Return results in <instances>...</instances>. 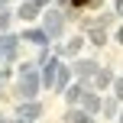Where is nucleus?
Segmentation results:
<instances>
[{
    "instance_id": "obj_1",
    "label": "nucleus",
    "mask_w": 123,
    "mask_h": 123,
    "mask_svg": "<svg viewBox=\"0 0 123 123\" xmlns=\"http://www.w3.org/2000/svg\"><path fill=\"white\" fill-rule=\"evenodd\" d=\"M39 65L36 62H23L19 65V81H16V87H13V94H16L19 100H36L39 97Z\"/></svg>"
},
{
    "instance_id": "obj_2",
    "label": "nucleus",
    "mask_w": 123,
    "mask_h": 123,
    "mask_svg": "<svg viewBox=\"0 0 123 123\" xmlns=\"http://www.w3.org/2000/svg\"><path fill=\"white\" fill-rule=\"evenodd\" d=\"M65 13L62 10H49V13H42V32L49 36V42L52 39H62V32H65Z\"/></svg>"
},
{
    "instance_id": "obj_3",
    "label": "nucleus",
    "mask_w": 123,
    "mask_h": 123,
    "mask_svg": "<svg viewBox=\"0 0 123 123\" xmlns=\"http://www.w3.org/2000/svg\"><path fill=\"white\" fill-rule=\"evenodd\" d=\"M19 52V36L13 32H0V65H10Z\"/></svg>"
},
{
    "instance_id": "obj_4",
    "label": "nucleus",
    "mask_w": 123,
    "mask_h": 123,
    "mask_svg": "<svg viewBox=\"0 0 123 123\" xmlns=\"http://www.w3.org/2000/svg\"><path fill=\"white\" fill-rule=\"evenodd\" d=\"M68 68H71V74H74V78H78L81 81V84H91V78H94V71H97V62H94V58H78V62H74V65H68Z\"/></svg>"
},
{
    "instance_id": "obj_5",
    "label": "nucleus",
    "mask_w": 123,
    "mask_h": 123,
    "mask_svg": "<svg viewBox=\"0 0 123 123\" xmlns=\"http://www.w3.org/2000/svg\"><path fill=\"white\" fill-rule=\"evenodd\" d=\"M100 104H104V97H100L97 91H94L91 84L84 87V94H81V100H78V107L87 113V117H94V113H100Z\"/></svg>"
},
{
    "instance_id": "obj_6",
    "label": "nucleus",
    "mask_w": 123,
    "mask_h": 123,
    "mask_svg": "<svg viewBox=\"0 0 123 123\" xmlns=\"http://www.w3.org/2000/svg\"><path fill=\"white\" fill-rule=\"evenodd\" d=\"M39 117H42V104H39V100H19V107H16V123H26V120L36 123Z\"/></svg>"
},
{
    "instance_id": "obj_7",
    "label": "nucleus",
    "mask_w": 123,
    "mask_h": 123,
    "mask_svg": "<svg viewBox=\"0 0 123 123\" xmlns=\"http://www.w3.org/2000/svg\"><path fill=\"white\" fill-rule=\"evenodd\" d=\"M39 13H42V6H39L36 0H23V3L16 6V13H13V16L23 19V23H32V19H39Z\"/></svg>"
},
{
    "instance_id": "obj_8",
    "label": "nucleus",
    "mask_w": 123,
    "mask_h": 123,
    "mask_svg": "<svg viewBox=\"0 0 123 123\" xmlns=\"http://www.w3.org/2000/svg\"><path fill=\"white\" fill-rule=\"evenodd\" d=\"M81 49H84V36H71V39H65V42L55 49V55L58 58H71V55H78Z\"/></svg>"
},
{
    "instance_id": "obj_9",
    "label": "nucleus",
    "mask_w": 123,
    "mask_h": 123,
    "mask_svg": "<svg viewBox=\"0 0 123 123\" xmlns=\"http://www.w3.org/2000/svg\"><path fill=\"white\" fill-rule=\"evenodd\" d=\"M19 42H32V45L42 49V45H49V36L42 32V26H39V29H23L19 32Z\"/></svg>"
},
{
    "instance_id": "obj_10",
    "label": "nucleus",
    "mask_w": 123,
    "mask_h": 123,
    "mask_svg": "<svg viewBox=\"0 0 123 123\" xmlns=\"http://www.w3.org/2000/svg\"><path fill=\"white\" fill-rule=\"evenodd\" d=\"M113 78H117V74H113L110 68H97V71H94V78H91V84L97 87V91H107V87L113 84Z\"/></svg>"
},
{
    "instance_id": "obj_11",
    "label": "nucleus",
    "mask_w": 123,
    "mask_h": 123,
    "mask_svg": "<svg viewBox=\"0 0 123 123\" xmlns=\"http://www.w3.org/2000/svg\"><path fill=\"white\" fill-rule=\"evenodd\" d=\"M84 87H87V84H81V81H74V84H68L65 91H62V97H65V104H68V107H78V100H81V94H84Z\"/></svg>"
},
{
    "instance_id": "obj_12",
    "label": "nucleus",
    "mask_w": 123,
    "mask_h": 123,
    "mask_svg": "<svg viewBox=\"0 0 123 123\" xmlns=\"http://www.w3.org/2000/svg\"><path fill=\"white\" fill-rule=\"evenodd\" d=\"M68 81H71V68H68V65H58V74H55V84H52V91L62 94V91L68 87Z\"/></svg>"
},
{
    "instance_id": "obj_13",
    "label": "nucleus",
    "mask_w": 123,
    "mask_h": 123,
    "mask_svg": "<svg viewBox=\"0 0 123 123\" xmlns=\"http://www.w3.org/2000/svg\"><path fill=\"white\" fill-rule=\"evenodd\" d=\"M94 117H87L81 107H68L65 110V117H62V123H91Z\"/></svg>"
},
{
    "instance_id": "obj_14",
    "label": "nucleus",
    "mask_w": 123,
    "mask_h": 123,
    "mask_svg": "<svg viewBox=\"0 0 123 123\" xmlns=\"http://www.w3.org/2000/svg\"><path fill=\"white\" fill-rule=\"evenodd\" d=\"M87 39H91V45L104 49V45H107V29H97V26H87Z\"/></svg>"
},
{
    "instance_id": "obj_15",
    "label": "nucleus",
    "mask_w": 123,
    "mask_h": 123,
    "mask_svg": "<svg viewBox=\"0 0 123 123\" xmlns=\"http://www.w3.org/2000/svg\"><path fill=\"white\" fill-rule=\"evenodd\" d=\"M100 110H104L107 117H117V110H120V104H117V100H104V104H100Z\"/></svg>"
},
{
    "instance_id": "obj_16",
    "label": "nucleus",
    "mask_w": 123,
    "mask_h": 123,
    "mask_svg": "<svg viewBox=\"0 0 123 123\" xmlns=\"http://www.w3.org/2000/svg\"><path fill=\"white\" fill-rule=\"evenodd\" d=\"M10 23H13V13H10V10H0V32L10 29Z\"/></svg>"
},
{
    "instance_id": "obj_17",
    "label": "nucleus",
    "mask_w": 123,
    "mask_h": 123,
    "mask_svg": "<svg viewBox=\"0 0 123 123\" xmlns=\"http://www.w3.org/2000/svg\"><path fill=\"white\" fill-rule=\"evenodd\" d=\"M113 94H117V100H120V104H123V78H113Z\"/></svg>"
},
{
    "instance_id": "obj_18",
    "label": "nucleus",
    "mask_w": 123,
    "mask_h": 123,
    "mask_svg": "<svg viewBox=\"0 0 123 123\" xmlns=\"http://www.w3.org/2000/svg\"><path fill=\"white\" fill-rule=\"evenodd\" d=\"M113 13H117V16H123V0H113Z\"/></svg>"
},
{
    "instance_id": "obj_19",
    "label": "nucleus",
    "mask_w": 123,
    "mask_h": 123,
    "mask_svg": "<svg viewBox=\"0 0 123 123\" xmlns=\"http://www.w3.org/2000/svg\"><path fill=\"white\" fill-rule=\"evenodd\" d=\"M113 39H117V42L123 45V26H120V29H117V36H113Z\"/></svg>"
},
{
    "instance_id": "obj_20",
    "label": "nucleus",
    "mask_w": 123,
    "mask_h": 123,
    "mask_svg": "<svg viewBox=\"0 0 123 123\" xmlns=\"http://www.w3.org/2000/svg\"><path fill=\"white\" fill-rule=\"evenodd\" d=\"M6 6H10V0H0V10H6Z\"/></svg>"
},
{
    "instance_id": "obj_21",
    "label": "nucleus",
    "mask_w": 123,
    "mask_h": 123,
    "mask_svg": "<svg viewBox=\"0 0 123 123\" xmlns=\"http://www.w3.org/2000/svg\"><path fill=\"white\" fill-rule=\"evenodd\" d=\"M0 123H13V120H10V117H3V113H0Z\"/></svg>"
},
{
    "instance_id": "obj_22",
    "label": "nucleus",
    "mask_w": 123,
    "mask_h": 123,
    "mask_svg": "<svg viewBox=\"0 0 123 123\" xmlns=\"http://www.w3.org/2000/svg\"><path fill=\"white\" fill-rule=\"evenodd\" d=\"M117 123H123V110H117Z\"/></svg>"
},
{
    "instance_id": "obj_23",
    "label": "nucleus",
    "mask_w": 123,
    "mask_h": 123,
    "mask_svg": "<svg viewBox=\"0 0 123 123\" xmlns=\"http://www.w3.org/2000/svg\"><path fill=\"white\" fill-rule=\"evenodd\" d=\"M26 123H32V120H26Z\"/></svg>"
},
{
    "instance_id": "obj_24",
    "label": "nucleus",
    "mask_w": 123,
    "mask_h": 123,
    "mask_svg": "<svg viewBox=\"0 0 123 123\" xmlns=\"http://www.w3.org/2000/svg\"><path fill=\"white\" fill-rule=\"evenodd\" d=\"M0 87H3V84H0Z\"/></svg>"
},
{
    "instance_id": "obj_25",
    "label": "nucleus",
    "mask_w": 123,
    "mask_h": 123,
    "mask_svg": "<svg viewBox=\"0 0 123 123\" xmlns=\"http://www.w3.org/2000/svg\"><path fill=\"white\" fill-rule=\"evenodd\" d=\"M91 123H94V120H91Z\"/></svg>"
}]
</instances>
